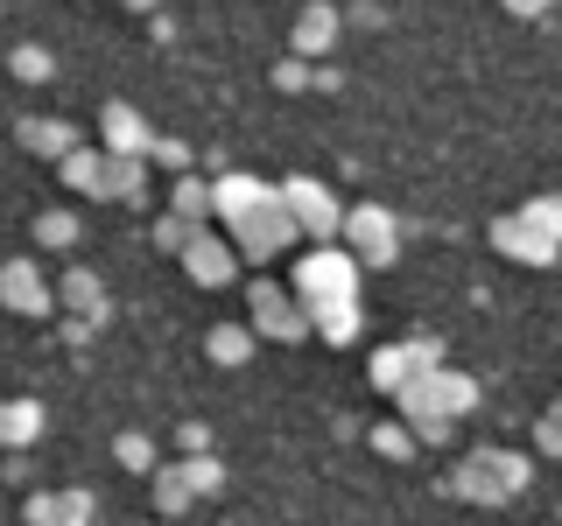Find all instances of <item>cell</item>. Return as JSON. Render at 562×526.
<instances>
[{
  "instance_id": "obj_1",
  "label": "cell",
  "mask_w": 562,
  "mask_h": 526,
  "mask_svg": "<svg viewBox=\"0 0 562 526\" xmlns=\"http://www.w3.org/2000/svg\"><path fill=\"white\" fill-rule=\"evenodd\" d=\"M394 408H401V414H394L401 428H408L422 449H436V443H450V435L464 428L471 414H479V379L457 373V365H436V373L415 379L408 393L394 400Z\"/></svg>"
},
{
  "instance_id": "obj_2",
  "label": "cell",
  "mask_w": 562,
  "mask_h": 526,
  "mask_svg": "<svg viewBox=\"0 0 562 526\" xmlns=\"http://www.w3.org/2000/svg\"><path fill=\"white\" fill-rule=\"evenodd\" d=\"M527 484H535V456H527V449H506V443H479V449H464V456H457V470L443 478L450 499L485 505V513H499V505L527 499Z\"/></svg>"
},
{
  "instance_id": "obj_3",
  "label": "cell",
  "mask_w": 562,
  "mask_h": 526,
  "mask_svg": "<svg viewBox=\"0 0 562 526\" xmlns=\"http://www.w3.org/2000/svg\"><path fill=\"white\" fill-rule=\"evenodd\" d=\"M485 239H492V253L514 260V267H555V260H562V197H555V190L527 197L520 210L492 218Z\"/></svg>"
},
{
  "instance_id": "obj_4",
  "label": "cell",
  "mask_w": 562,
  "mask_h": 526,
  "mask_svg": "<svg viewBox=\"0 0 562 526\" xmlns=\"http://www.w3.org/2000/svg\"><path fill=\"white\" fill-rule=\"evenodd\" d=\"M359 260L345 253V245H303L295 253V267H289V295L303 309H316V302H359Z\"/></svg>"
},
{
  "instance_id": "obj_5",
  "label": "cell",
  "mask_w": 562,
  "mask_h": 526,
  "mask_svg": "<svg viewBox=\"0 0 562 526\" xmlns=\"http://www.w3.org/2000/svg\"><path fill=\"white\" fill-rule=\"evenodd\" d=\"M274 197H281V210H289V225H295L303 245H338L345 204H338V190H330L324 175H281Z\"/></svg>"
},
{
  "instance_id": "obj_6",
  "label": "cell",
  "mask_w": 562,
  "mask_h": 526,
  "mask_svg": "<svg viewBox=\"0 0 562 526\" xmlns=\"http://www.w3.org/2000/svg\"><path fill=\"white\" fill-rule=\"evenodd\" d=\"M338 245H345L351 260H359V274H386V267L401 260V218H394L386 204L366 197V204H351V210H345Z\"/></svg>"
},
{
  "instance_id": "obj_7",
  "label": "cell",
  "mask_w": 562,
  "mask_h": 526,
  "mask_svg": "<svg viewBox=\"0 0 562 526\" xmlns=\"http://www.w3.org/2000/svg\"><path fill=\"white\" fill-rule=\"evenodd\" d=\"M225 239H233L239 267H274L289 245H303V239H295V225H289V210H281V197H260L246 218L225 225Z\"/></svg>"
},
{
  "instance_id": "obj_8",
  "label": "cell",
  "mask_w": 562,
  "mask_h": 526,
  "mask_svg": "<svg viewBox=\"0 0 562 526\" xmlns=\"http://www.w3.org/2000/svg\"><path fill=\"white\" fill-rule=\"evenodd\" d=\"M436 365H443V344L429 338V330H415V338H394V344H380L373 358H366V379H373V393H408L415 379H429Z\"/></svg>"
},
{
  "instance_id": "obj_9",
  "label": "cell",
  "mask_w": 562,
  "mask_h": 526,
  "mask_svg": "<svg viewBox=\"0 0 562 526\" xmlns=\"http://www.w3.org/2000/svg\"><path fill=\"white\" fill-rule=\"evenodd\" d=\"M246 330H254L260 344H303L310 316H303V302H295L281 281H254V288H246Z\"/></svg>"
},
{
  "instance_id": "obj_10",
  "label": "cell",
  "mask_w": 562,
  "mask_h": 526,
  "mask_svg": "<svg viewBox=\"0 0 562 526\" xmlns=\"http://www.w3.org/2000/svg\"><path fill=\"white\" fill-rule=\"evenodd\" d=\"M0 309L8 316H57V281H49L35 260H0Z\"/></svg>"
},
{
  "instance_id": "obj_11",
  "label": "cell",
  "mask_w": 562,
  "mask_h": 526,
  "mask_svg": "<svg viewBox=\"0 0 562 526\" xmlns=\"http://www.w3.org/2000/svg\"><path fill=\"white\" fill-rule=\"evenodd\" d=\"M57 316H78V323H92V330L113 323V302H105L99 267H64L57 274Z\"/></svg>"
},
{
  "instance_id": "obj_12",
  "label": "cell",
  "mask_w": 562,
  "mask_h": 526,
  "mask_svg": "<svg viewBox=\"0 0 562 526\" xmlns=\"http://www.w3.org/2000/svg\"><path fill=\"white\" fill-rule=\"evenodd\" d=\"M183 274L198 281V288H233V281H239V253H233V239L204 225V232L183 245Z\"/></svg>"
},
{
  "instance_id": "obj_13",
  "label": "cell",
  "mask_w": 562,
  "mask_h": 526,
  "mask_svg": "<svg viewBox=\"0 0 562 526\" xmlns=\"http://www.w3.org/2000/svg\"><path fill=\"white\" fill-rule=\"evenodd\" d=\"M22 519H29V526H92V519H99V499H92V491H85V484H57V491H29Z\"/></svg>"
},
{
  "instance_id": "obj_14",
  "label": "cell",
  "mask_w": 562,
  "mask_h": 526,
  "mask_svg": "<svg viewBox=\"0 0 562 526\" xmlns=\"http://www.w3.org/2000/svg\"><path fill=\"white\" fill-rule=\"evenodd\" d=\"M99 148H105V155H140V162H148L155 127L140 119V105H127V99H105V113H99Z\"/></svg>"
},
{
  "instance_id": "obj_15",
  "label": "cell",
  "mask_w": 562,
  "mask_h": 526,
  "mask_svg": "<svg viewBox=\"0 0 562 526\" xmlns=\"http://www.w3.org/2000/svg\"><path fill=\"white\" fill-rule=\"evenodd\" d=\"M260 197H274V183H268V175H254V169H218V175H211V218H218V225L246 218Z\"/></svg>"
},
{
  "instance_id": "obj_16",
  "label": "cell",
  "mask_w": 562,
  "mask_h": 526,
  "mask_svg": "<svg viewBox=\"0 0 562 526\" xmlns=\"http://www.w3.org/2000/svg\"><path fill=\"white\" fill-rule=\"evenodd\" d=\"M338 28H345V14L330 8V0H310L303 14H295V28H289V57H330L338 49Z\"/></svg>"
},
{
  "instance_id": "obj_17",
  "label": "cell",
  "mask_w": 562,
  "mask_h": 526,
  "mask_svg": "<svg viewBox=\"0 0 562 526\" xmlns=\"http://www.w3.org/2000/svg\"><path fill=\"white\" fill-rule=\"evenodd\" d=\"M14 140H22L29 155H43V162H64L70 148H85V140H78V127H70L64 113H57V119H49V113H29V119H14Z\"/></svg>"
},
{
  "instance_id": "obj_18",
  "label": "cell",
  "mask_w": 562,
  "mask_h": 526,
  "mask_svg": "<svg viewBox=\"0 0 562 526\" xmlns=\"http://www.w3.org/2000/svg\"><path fill=\"white\" fill-rule=\"evenodd\" d=\"M43 428H49L43 400H29V393L0 400V449H8V456H22V449H35V443H43Z\"/></svg>"
},
{
  "instance_id": "obj_19",
  "label": "cell",
  "mask_w": 562,
  "mask_h": 526,
  "mask_svg": "<svg viewBox=\"0 0 562 526\" xmlns=\"http://www.w3.org/2000/svg\"><path fill=\"white\" fill-rule=\"evenodd\" d=\"M303 316H310V338H324L330 351L359 344V330H366V302H316Z\"/></svg>"
},
{
  "instance_id": "obj_20",
  "label": "cell",
  "mask_w": 562,
  "mask_h": 526,
  "mask_svg": "<svg viewBox=\"0 0 562 526\" xmlns=\"http://www.w3.org/2000/svg\"><path fill=\"white\" fill-rule=\"evenodd\" d=\"M99 204H148V162L140 155H105Z\"/></svg>"
},
{
  "instance_id": "obj_21",
  "label": "cell",
  "mask_w": 562,
  "mask_h": 526,
  "mask_svg": "<svg viewBox=\"0 0 562 526\" xmlns=\"http://www.w3.org/2000/svg\"><path fill=\"white\" fill-rule=\"evenodd\" d=\"M35 245H49V253H78V239H85V225H78V210L70 204H49V210H35Z\"/></svg>"
},
{
  "instance_id": "obj_22",
  "label": "cell",
  "mask_w": 562,
  "mask_h": 526,
  "mask_svg": "<svg viewBox=\"0 0 562 526\" xmlns=\"http://www.w3.org/2000/svg\"><path fill=\"white\" fill-rule=\"evenodd\" d=\"M57 175H64V190H78V197H92V204H99V183H105V148H70L64 162H57Z\"/></svg>"
},
{
  "instance_id": "obj_23",
  "label": "cell",
  "mask_w": 562,
  "mask_h": 526,
  "mask_svg": "<svg viewBox=\"0 0 562 526\" xmlns=\"http://www.w3.org/2000/svg\"><path fill=\"white\" fill-rule=\"evenodd\" d=\"M254 330L246 323H211V338H204V351H211V365H225V373H239L246 358H254Z\"/></svg>"
},
{
  "instance_id": "obj_24",
  "label": "cell",
  "mask_w": 562,
  "mask_h": 526,
  "mask_svg": "<svg viewBox=\"0 0 562 526\" xmlns=\"http://www.w3.org/2000/svg\"><path fill=\"white\" fill-rule=\"evenodd\" d=\"M148 491H155V513H162V519H183L190 505H198V499H190V484H183V470H176V464H155V470H148Z\"/></svg>"
},
{
  "instance_id": "obj_25",
  "label": "cell",
  "mask_w": 562,
  "mask_h": 526,
  "mask_svg": "<svg viewBox=\"0 0 562 526\" xmlns=\"http://www.w3.org/2000/svg\"><path fill=\"white\" fill-rule=\"evenodd\" d=\"M169 210H176V218H190V225H211V183L183 169V175L169 183Z\"/></svg>"
},
{
  "instance_id": "obj_26",
  "label": "cell",
  "mask_w": 562,
  "mask_h": 526,
  "mask_svg": "<svg viewBox=\"0 0 562 526\" xmlns=\"http://www.w3.org/2000/svg\"><path fill=\"white\" fill-rule=\"evenodd\" d=\"M8 70L22 84H57V49H43V43H14L8 49Z\"/></svg>"
},
{
  "instance_id": "obj_27",
  "label": "cell",
  "mask_w": 562,
  "mask_h": 526,
  "mask_svg": "<svg viewBox=\"0 0 562 526\" xmlns=\"http://www.w3.org/2000/svg\"><path fill=\"white\" fill-rule=\"evenodd\" d=\"M176 470H183L190 499H211V491H225V464H218V456H211V449H198V456H183V464H176Z\"/></svg>"
},
{
  "instance_id": "obj_28",
  "label": "cell",
  "mask_w": 562,
  "mask_h": 526,
  "mask_svg": "<svg viewBox=\"0 0 562 526\" xmlns=\"http://www.w3.org/2000/svg\"><path fill=\"white\" fill-rule=\"evenodd\" d=\"M366 443H373V449L386 456V464H415V449H422V443H415V435H408V428H401V421H380V428H373V435H366Z\"/></svg>"
},
{
  "instance_id": "obj_29",
  "label": "cell",
  "mask_w": 562,
  "mask_h": 526,
  "mask_svg": "<svg viewBox=\"0 0 562 526\" xmlns=\"http://www.w3.org/2000/svg\"><path fill=\"white\" fill-rule=\"evenodd\" d=\"M113 464H120V470H140V478H148V470H155V443H148L140 428L113 435Z\"/></svg>"
},
{
  "instance_id": "obj_30",
  "label": "cell",
  "mask_w": 562,
  "mask_h": 526,
  "mask_svg": "<svg viewBox=\"0 0 562 526\" xmlns=\"http://www.w3.org/2000/svg\"><path fill=\"white\" fill-rule=\"evenodd\" d=\"M198 232H204V225L176 218V210H162V218H155V245H162V253H176V260H183V245L198 239Z\"/></svg>"
},
{
  "instance_id": "obj_31",
  "label": "cell",
  "mask_w": 562,
  "mask_h": 526,
  "mask_svg": "<svg viewBox=\"0 0 562 526\" xmlns=\"http://www.w3.org/2000/svg\"><path fill=\"white\" fill-rule=\"evenodd\" d=\"M198 155L183 148V140H169V134H155V148H148V169H169V175H183Z\"/></svg>"
},
{
  "instance_id": "obj_32",
  "label": "cell",
  "mask_w": 562,
  "mask_h": 526,
  "mask_svg": "<svg viewBox=\"0 0 562 526\" xmlns=\"http://www.w3.org/2000/svg\"><path fill=\"white\" fill-rule=\"evenodd\" d=\"M535 456H562V408L535 414Z\"/></svg>"
},
{
  "instance_id": "obj_33",
  "label": "cell",
  "mask_w": 562,
  "mask_h": 526,
  "mask_svg": "<svg viewBox=\"0 0 562 526\" xmlns=\"http://www.w3.org/2000/svg\"><path fill=\"white\" fill-rule=\"evenodd\" d=\"M274 84H281V92H310V64L303 57H281L274 64Z\"/></svg>"
},
{
  "instance_id": "obj_34",
  "label": "cell",
  "mask_w": 562,
  "mask_h": 526,
  "mask_svg": "<svg viewBox=\"0 0 562 526\" xmlns=\"http://www.w3.org/2000/svg\"><path fill=\"white\" fill-rule=\"evenodd\" d=\"M499 8H506V14H514V22H541V14H549V8H555V0H499Z\"/></svg>"
},
{
  "instance_id": "obj_35",
  "label": "cell",
  "mask_w": 562,
  "mask_h": 526,
  "mask_svg": "<svg viewBox=\"0 0 562 526\" xmlns=\"http://www.w3.org/2000/svg\"><path fill=\"white\" fill-rule=\"evenodd\" d=\"M176 443L198 456V449H211V428H204V421H183V435H176Z\"/></svg>"
},
{
  "instance_id": "obj_36",
  "label": "cell",
  "mask_w": 562,
  "mask_h": 526,
  "mask_svg": "<svg viewBox=\"0 0 562 526\" xmlns=\"http://www.w3.org/2000/svg\"><path fill=\"white\" fill-rule=\"evenodd\" d=\"M120 8H134V14H155V8H162V0H120Z\"/></svg>"
},
{
  "instance_id": "obj_37",
  "label": "cell",
  "mask_w": 562,
  "mask_h": 526,
  "mask_svg": "<svg viewBox=\"0 0 562 526\" xmlns=\"http://www.w3.org/2000/svg\"><path fill=\"white\" fill-rule=\"evenodd\" d=\"M555 408H562V400H555Z\"/></svg>"
}]
</instances>
